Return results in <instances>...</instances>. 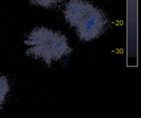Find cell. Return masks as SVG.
Here are the masks:
<instances>
[{
    "instance_id": "1",
    "label": "cell",
    "mask_w": 141,
    "mask_h": 118,
    "mask_svg": "<svg viewBox=\"0 0 141 118\" xmlns=\"http://www.w3.org/2000/svg\"><path fill=\"white\" fill-rule=\"evenodd\" d=\"M64 12L66 21L75 28L78 36L83 41L98 38L107 25L103 12L87 0H69Z\"/></svg>"
},
{
    "instance_id": "2",
    "label": "cell",
    "mask_w": 141,
    "mask_h": 118,
    "mask_svg": "<svg viewBox=\"0 0 141 118\" xmlns=\"http://www.w3.org/2000/svg\"><path fill=\"white\" fill-rule=\"evenodd\" d=\"M24 44L28 46L27 53L30 56L40 59L48 66L64 58L71 51L64 34L45 26L33 29Z\"/></svg>"
},
{
    "instance_id": "3",
    "label": "cell",
    "mask_w": 141,
    "mask_h": 118,
    "mask_svg": "<svg viewBox=\"0 0 141 118\" xmlns=\"http://www.w3.org/2000/svg\"><path fill=\"white\" fill-rule=\"evenodd\" d=\"M9 90L10 86L7 79L5 76L0 75V106L4 103Z\"/></svg>"
},
{
    "instance_id": "4",
    "label": "cell",
    "mask_w": 141,
    "mask_h": 118,
    "mask_svg": "<svg viewBox=\"0 0 141 118\" xmlns=\"http://www.w3.org/2000/svg\"><path fill=\"white\" fill-rule=\"evenodd\" d=\"M30 1L33 4L37 5V6L49 8V7L57 6L61 2V0H30Z\"/></svg>"
}]
</instances>
